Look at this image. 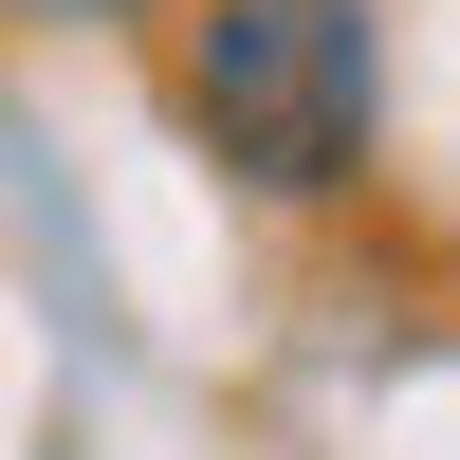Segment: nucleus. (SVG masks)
<instances>
[{"mask_svg": "<svg viewBox=\"0 0 460 460\" xmlns=\"http://www.w3.org/2000/svg\"><path fill=\"white\" fill-rule=\"evenodd\" d=\"M166 93L240 203H332L368 184V129H387V19L368 0H184Z\"/></svg>", "mask_w": 460, "mask_h": 460, "instance_id": "nucleus-1", "label": "nucleus"}, {"mask_svg": "<svg viewBox=\"0 0 460 460\" xmlns=\"http://www.w3.org/2000/svg\"><path fill=\"white\" fill-rule=\"evenodd\" d=\"M0 19H56V37H129V19H184V0H0Z\"/></svg>", "mask_w": 460, "mask_h": 460, "instance_id": "nucleus-2", "label": "nucleus"}]
</instances>
